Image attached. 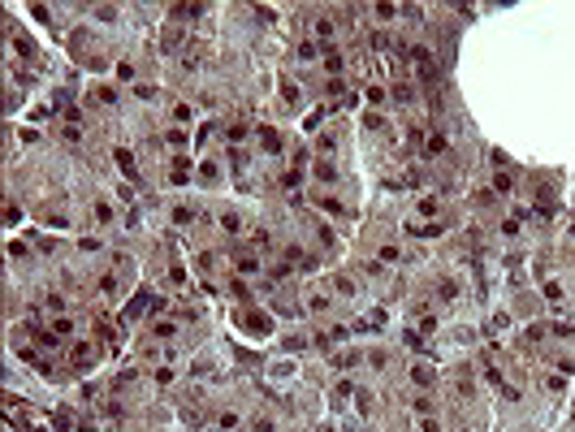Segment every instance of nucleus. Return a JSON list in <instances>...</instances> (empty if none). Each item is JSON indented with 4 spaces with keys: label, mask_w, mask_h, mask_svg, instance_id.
I'll return each instance as SVG.
<instances>
[{
    "label": "nucleus",
    "mask_w": 575,
    "mask_h": 432,
    "mask_svg": "<svg viewBox=\"0 0 575 432\" xmlns=\"http://www.w3.org/2000/svg\"><path fill=\"white\" fill-rule=\"evenodd\" d=\"M247 324H251V333H268V329H273L268 315H247Z\"/></svg>",
    "instance_id": "nucleus-1"
},
{
    "label": "nucleus",
    "mask_w": 575,
    "mask_h": 432,
    "mask_svg": "<svg viewBox=\"0 0 575 432\" xmlns=\"http://www.w3.org/2000/svg\"><path fill=\"white\" fill-rule=\"evenodd\" d=\"M117 164H121L126 173H134V160H130V152H117Z\"/></svg>",
    "instance_id": "nucleus-2"
},
{
    "label": "nucleus",
    "mask_w": 575,
    "mask_h": 432,
    "mask_svg": "<svg viewBox=\"0 0 575 432\" xmlns=\"http://www.w3.org/2000/svg\"><path fill=\"white\" fill-rule=\"evenodd\" d=\"M256 432H273V419H256Z\"/></svg>",
    "instance_id": "nucleus-3"
}]
</instances>
